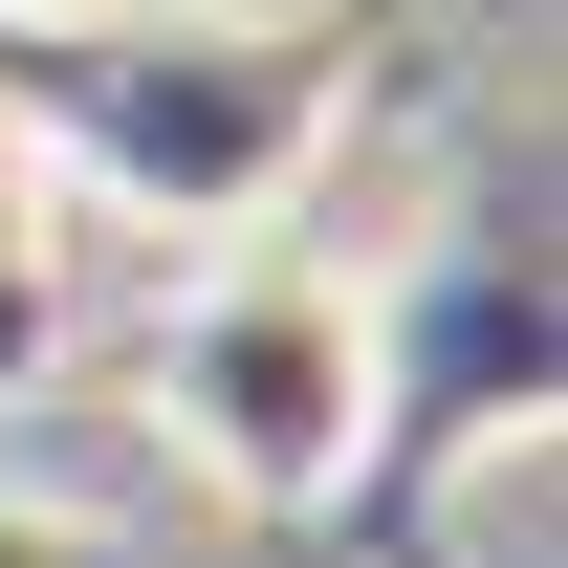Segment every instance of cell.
Instances as JSON below:
<instances>
[{
  "label": "cell",
  "mask_w": 568,
  "mask_h": 568,
  "mask_svg": "<svg viewBox=\"0 0 568 568\" xmlns=\"http://www.w3.org/2000/svg\"><path fill=\"white\" fill-rule=\"evenodd\" d=\"M153 437L241 525H351L394 437V284H351L328 241H219L153 306Z\"/></svg>",
  "instance_id": "cell-2"
},
{
  "label": "cell",
  "mask_w": 568,
  "mask_h": 568,
  "mask_svg": "<svg viewBox=\"0 0 568 568\" xmlns=\"http://www.w3.org/2000/svg\"><path fill=\"white\" fill-rule=\"evenodd\" d=\"M0 110L44 153V197H110V219H175V241H263L328 132H351V44L328 22H263V0H44L0 22Z\"/></svg>",
  "instance_id": "cell-1"
},
{
  "label": "cell",
  "mask_w": 568,
  "mask_h": 568,
  "mask_svg": "<svg viewBox=\"0 0 568 568\" xmlns=\"http://www.w3.org/2000/svg\"><path fill=\"white\" fill-rule=\"evenodd\" d=\"M0 568H132V525H88V503H44V481H0Z\"/></svg>",
  "instance_id": "cell-4"
},
{
  "label": "cell",
  "mask_w": 568,
  "mask_h": 568,
  "mask_svg": "<svg viewBox=\"0 0 568 568\" xmlns=\"http://www.w3.org/2000/svg\"><path fill=\"white\" fill-rule=\"evenodd\" d=\"M0 22H44V0H0Z\"/></svg>",
  "instance_id": "cell-5"
},
{
  "label": "cell",
  "mask_w": 568,
  "mask_h": 568,
  "mask_svg": "<svg viewBox=\"0 0 568 568\" xmlns=\"http://www.w3.org/2000/svg\"><path fill=\"white\" fill-rule=\"evenodd\" d=\"M44 284H67V197H44V153H22V110H0V372L44 351Z\"/></svg>",
  "instance_id": "cell-3"
}]
</instances>
